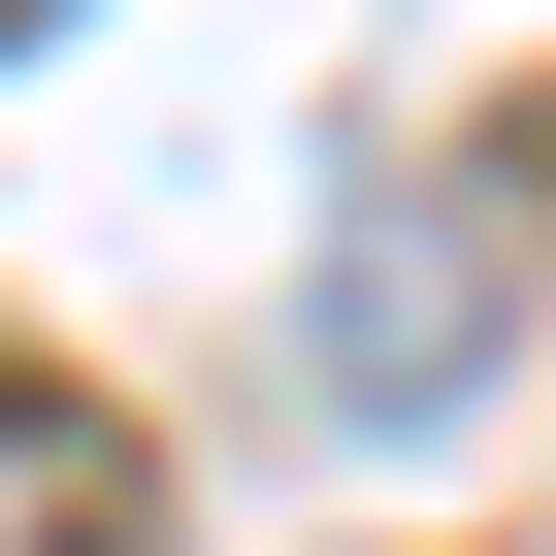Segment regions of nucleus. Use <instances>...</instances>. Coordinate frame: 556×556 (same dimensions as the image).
<instances>
[{"label": "nucleus", "mask_w": 556, "mask_h": 556, "mask_svg": "<svg viewBox=\"0 0 556 556\" xmlns=\"http://www.w3.org/2000/svg\"><path fill=\"white\" fill-rule=\"evenodd\" d=\"M0 34H34V0H0Z\"/></svg>", "instance_id": "obj_1"}]
</instances>
